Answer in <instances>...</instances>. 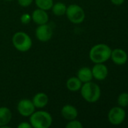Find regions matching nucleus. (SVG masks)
<instances>
[{
    "label": "nucleus",
    "instance_id": "f257e3e1",
    "mask_svg": "<svg viewBox=\"0 0 128 128\" xmlns=\"http://www.w3.org/2000/svg\"><path fill=\"white\" fill-rule=\"evenodd\" d=\"M112 49L106 44H97L91 47L89 52V58L94 64L105 63L110 59Z\"/></svg>",
    "mask_w": 128,
    "mask_h": 128
},
{
    "label": "nucleus",
    "instance_id": "f03ea898",
    "mask_svg": "<svg viewBox=\"0 0 128 128\" xmlns=\"http://www.w3.org/2000/svg\"><path fill=\"white\" fill-rule=\"evenodd\" d=\"M80 92L83 99L88 103H96L101 97V89L100 86L92 81L83 83Z\"/></svg>",
    "mask_w": 128,
    "mask_h": 128
},
{
    "label": "nucleus",
    "instance_id": "7ed1b4c3",
    "mask_svg": "<svg viewBox=\"0 0 128 128\" xmlns=\"http://www.w3.org/2000/svg\"><path fill=\"white\" fill-rule=\"evenodd\" d=\"M52 122L51 115L46 111H35L29 116V123L33 128H49Z\"/></svg>",
    "mask_w": 128,
    "mask_h": 128
},
{
    "label": "nucleus",
    "instance_id": "20e7f679",
    "mask_svg": "<svg viewBox=\"0 0 128 128\" xmlns=\"http://www.w3.org/2000/svg\"><path fill=\"white\" fill-rule=\"evenodd\" d=\"M12 44L17 50L24 52L31 49L32 40L26 32H17L12 37Z\"/></svg>",
    "mask_w": 128,
    "mask_h": 128
},
{
    "label": "nucleus",
    "instance_id": "39448f33",
    "mask_svg": "<svg viewBox=\"0 0 128 128\" xmlns=\"http://www.w3.org/2000/svg\"><path fill=\"white\" fill-rule=\"evenodd\" d=\"M68 20L74 24H80L84 22L85 19V12L84 9L75 4H69L66 11Z\"/></svg>",
    "mask_w": 128,
    "mask_h": 128
},
{
    "label": "nucleus",
    "instance_id": "423d86ee",
    "mask_svg": "<svg viewBox=\"0 0 128 128\" xmlns=\"http://www.w3.org/2000/svg\"><path fill=\"white\" fill-rule=\"evenodd\" d=\"M126 118V112L123 107L119 106L112 107L108 113V120L112 125L121 124Z\"/></svg>",
    "mask_w": 128,
    "mask_h": 128
},
{
    "label": "nucleus",
    "instance_id": "0eeeda50",
    "mask_svg": "<svg viewBox=\"0 0 128 128\" xmlns=\"http://www.w3.org/2000/svg\"><path fill=\"white\" fill-rule=\"evenodd\" d=\"M35 109L32 101L29 99L20 100L17 106V112L23 117H29L35 111Z\"/></svg>",
    "mask_w": 128,
    "mask_h": 128
},
{
    "label": "nucleus",
    "instance_id": "6e6552de",
    "mask_svg": "<svg viewBox=\"0 0 128 128\" xmlns=\"http://www.w3.org/2000/svg\"><path fill=\"white\" fill-rule=\"evenodd\" d=\"M53 36V29L51 26L47 23L39 25L35 29V37L41 42H47L51 39Z\"/></svg>",
    "mask_w": 128,
    "mask_h": 128
},
{
    "label": "nucleus",
    "instance_id": "1a4fd4ad",
    "mask_svg": "<svg viewBox=\"0 0 128 128\" xmlns=\"http://www.w3.org/2000/svg\"><path fill=\"white\" fill-rule=\"evenodd\" d=\"M110 58L116 65H124L127 62L128 55L127 52L123 49L115 48L112 50Z\"/></svg>",
    "mask_w": 128,
    "mask_h": 128
},
{
    "label": "nucleus",
    "instance_id": "9d476101",
    "mask_svg": "<svg viewBox=\"0 0 128 128\" xmlns=\"http://www.w3.org/2000/svg\"><path fill=\"white\" fill-rule=\"evenodd\" d=\"M93 77L99 81H103L106 79L109 74V70L107 66L104 63L94 64L91 68Z\"/></svg>",
    "mask_w": 128,
    "mask_h": 128
},
{
    "label": "nucleus",
    "instance_id": "9b49d317",
    "mask_svg": "<svg viewBox=\"0 0 128 128\" xmlns=\"http://www.w3.org/2000/svg\"><path fill=\"white\" fill-rule=\"evenodd\" d=\"M31 17L32 20L38 26L48 23L49 20V16L46 10L40 8H36L35 10H34L31 14Z\"/></svg>",
    "mask_w": 128,
    "mask_h": 128
},
{
    "label": "nucleus",
    "instance_id": "f8f14e48",
    "mask_svg": "<svg viewBox=\"0 0 128 128\" xmlns=\"http://www.w3.org/2000/svg\"><path fill=\"white\" fill-rule=\"evenodd\" d=\"M78 112L77 109L71 104L64 105L61 110V116L63 118L68 121L75 119L78 117Z\"/></svg>",
    "mask_w": 128,
    "mask_h": 128
},
{
    "label": "nucleus",
    "instance_id": "ddd939ff",
    "mask_svg": "<svg viewBox=\"0 0 128 128\" xmlns=\"http://www.w3.org/2000/svg\"><path fill=\"white\" fill-rule=\"evenodd\" d=\"M12 118V113L9 108L6 106L0 107V128H9L8 124Z\"/></svg>",
    "mask_w": 128,
    "mask_h": 128
},
{
    "label": "nucleus",
    "instance_id": "4468645a",
    "mask_svg": "<svg viewBox=\"0 0 128 128\" xmlns=\"http://www.w3.org/2000/svg\"><path fill=\"white\" fill-rule=\"evenodd\" d=\"M32 101L35 108L42 109L48 105L49 102V98H48V96L45 93L38 92L36 94H35V96L32 98Z\"/></svg>",
    "mask_w": 128,
    "mask_h": 128
},
{
    "label": "nucleus",
    "instance_id": "2eb2a0df",
    "mask_svg": "<svg viewBox=\"0 0 128 128\" xmlns=\"http://www.w3.org/2000/svg\"><path fill=\"white\" fill-rule=\"evenodd\" d=\"M77 77L81 80L82 83L91 82L94 78L92 70L88 67H83L80 68L77 72Z\"/></svg>",
    "mask_w": 128,
    "mask_h": 128
},
{
    "label": "nucleus",
    "instance_id": "dca6fc26",
    "mask_svg": "<svg viewBox=\"0 0 128 128\" xmlns=\"http://www.w3.org/2000/svg\"><path fill=\"white\" fill-rule=\"evenodd\" d=\"M82 84L83 83L77 76H72L68 79V80L66 81V86L69 91L75 92H78L81 89Z\"/></svg>",
    "mask_w": 128,
    "mask_h": 128
},
{
    "label": "nucleus",
    "instance_id": "f3484780",
    "mask_svg": "<svg viewBox=\"0 0 128 128\" xmlns=\"http://www.w3.org/2000/svg\"><path fill=\"white\" fill-rule=\"evenodd\" d=\"M66 8H67V6L64 3L58 2L55 4L54 3L53 6L51 8V10H52L53 14L55 16H63L66 14Z\"/></svg>",
    "mask_w": 128,
    "mask_h": 128
},
{
    "label": "nucleus",
    "instance_id": "a211bd4d",
    "mask_svg": "<svg viewBox=\"0 0 128 128\" xmlns=\"http://www.w3.org/2000/svg\"><path fill=\"white\" fill-rule=\"evenodd\" d=\"M35 3L38 8L47 11L48 10H51L54 4V0H35Z\"/></svg>",
    "mask_w": 128,
    "mask_h": 128
},
{
    "label": "nucleus",
    "instance_id": "6ab92c4d",
    "mask_svg": "<svg viewBox=\"0 0 128 128\" xmlns=\"http://www.w3.org/2000/svg\"><path fill=\"white\" fill-rule=\"evenodd\" d=\"M117 102L119 106L125 108L128 106V93L127 92H122L121 93L117 99Z\"/></svg>",
    "mask_w": 128,
    "mask_h": 128
},
{
    "label": "nucleus",
    "instance_id": "aec40b11",
    "mask_svg": "<svg viewBox=\"0 0 128 128\" xmlns=\"http://www.w3.org/2000/svg\"><path fill=\"white\" fill-rule=\"evenodd\" d=\"M66 128H83V124H81V122L80 121H78L75 119L73 120H70L69 121V122L66 124Z\"/></svg>",
    "mask_w": 128,
    "mask_h": 128
},
{
    "label": "nucleus",
    "instance_id": "412c9836",
    "mask_svg": "<svg viewBox=\"0 0 128 128\" xmlns=\"http://www.w3.org/2000/svg\"><path fill=\"white\" fill-rule=\"evenodd\" d=\"M31 20H32L31 15L28 13H24L20 16V22L24 25L29 24L31 22Z\"/></svg>",
    "mask_w": 128,
    "mask_h": 128
},
{
    "label": "nucleus",
    "instance_id": "4be33fe9",
    "mask_svg": "<svg viewBox=\"0 0 128 128\" xmlns=\"http://www.w3.org/2000/svg\"><path fill=\"white\" fill-rule=\"evenodd\" d=\"M32 2H33V0H17L18 4L23 8L29 7L32 3Z\"/></svg>",
    "mask_w": 128,
    "mask_h": 128
},
{
    "label": "nucleus",
    "instance_id": "5701e85b",
    "mask_svg": "<svg viewBox=\"0 0 128 128\" xmlns=\"http://www.w3.org/2000/svg\"><path fill=\"white\" fill-rule=\"evenodd\" d=\"M18 128H32V125L30 124L29 122H23L20 124H19L17 125Z\"/></svg>",
    "mask_w": 128,
    "mask_h": 128
},
{
    "label": "nucleus",
    "instance_id": "b1692460",
    "mask_svg": "<svg viewBox=\"0 0 128 128\" xmlns=\"http://www.w3.org/2000/svg\"><path fill=\"white\" fill-rule=\"evenodd\" d=\"M110 1L115 5H121L122 4H124L125 0H110Z\"/></svg>",
    "mask_w": 128,
    "mask_h": 128
},
{
    "label": "nucleus",
    "instance_id": "393cba45",
    "mask_svg": "<svg viewBox=\"0 0 128 128\" xmlns=\"http://www.w3.org/2000/svg\"><path fill=\"white\" fill-rule=\"evenodd\" d=\"M5 1H9L10 2V1H13V0H5Z\"/></svg>",
    "mask_w": 128,
    "mask_h": 128
}]
</instances>
